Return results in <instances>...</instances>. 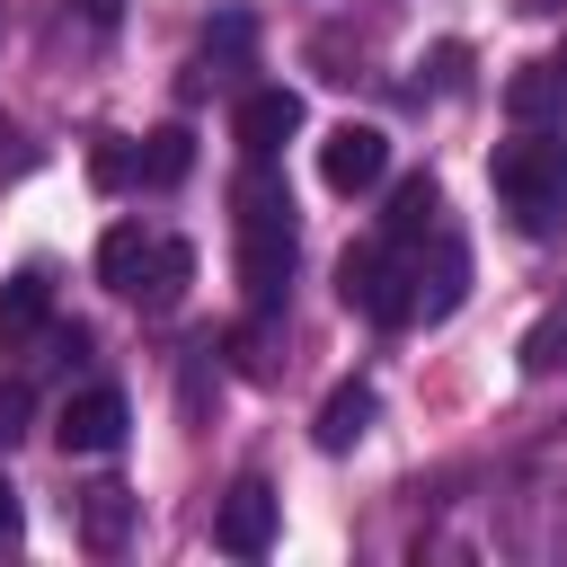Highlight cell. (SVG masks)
<instances>
[{
	"mask_svg": "<svg viewBox=\"0 0 567 567\" xmlns=\"http://www.w3.org/2000/svg\"><path fill=\"white\" fill-rule=\"evenodd\" d=\"M213 540H221L230 558H266V549H275V487H266V478H239V487L221 496Z\"/></svg>",
	"mask_w": 567,
	"mask_h": 567,
	"instance_id": "obj_9",
	"label": "cell"
},
{
	"mask_svg": "<svg viewBox=\"0 0 567 567\" xmlns=\"http://www.w3.org/2000/svg\"><path fill=\"white\" fill-rule=\"evenodd\" d=\"M434 221H443V186H434L425 168L399 177V186H390V213H381V239H390V248H416Z\"/></svg>",
	"mask_w": 567,
	"mask_h": 567,
	"instance_id": "obj_12",
	"label": "cell"
},
{
	"mask_svg": "<svg viewBox=\"0 0 567 567\" xmlns=\"http://www.w3.org/2000/svg\"><path fill=\"white\" fill-rule=\"evenodd\" d=\"M18 532H27V505H18V487L0 478V540H18Z\"/></svg>",
	"mask_w": 567,
	"mask_h": 567,
	"instance_id": "obj_20",
	"label": "cell"
},
{
	"mask_svg": "<svg viewBox=\"0 0 567 567\" xmlns=\"http://www.w3.org/2000/svg\"><path fill=\"white\" fill-rule=\"evenodd\" d=\"M505 115L514 124H567V71L558 62H523L505 80Z\"/></svg>",
	"mask_w": 567,
	"mask_h": 567,
	"instance_id": "obj_13",
	"label": "cell"
},
{
	"mask_svg": "<svg viewBox=\"0 0 567 567\" xmlns=\"http://www.w3.org/2000/svg\"><path fill=\"white\" fill-rule=\"evenodd\" d=\"M514 363H523L532 381H558V372H567V292H558V301H549V310H540V319L523 328Z\"/></svg>",
	"mask_w": 567,
	"mask_h": 567,
	"instance_id": "obj_16",
	"label": "cell"
},
{
	"mask_svg": "<svg viewBox=\"0 0 567 567\" xmlns=\"http://www.w3.org/2000/svg\"><path fill=\"white\" fill-rule=\"evenodd\" d=\"M230 204H239V292L248 310H275L292 284V186L275 177V159H248Z\"/></svg>",
	"mask_w": 567,
	"mask_h": 567,
	"instance_id": "obj_1",
	"label": "cell"
},
{
	"mask_svg": "<svg viewBox=\"0 0 567 567\" xmlns=\"http://www.w3.org/2000/svg\"><path fill=\"white\" fill-rule=\"evenodd\" d=\"M186 284H195V248H186V239H159L151 266H142V292H133V301H142V310H177Z\"/></svg>",
	"mask_w": 567,
	"mask_h": 567,
	"instance_id": "obj_15",
	"label": "cell"
},
{
	"mask_svg": "<svg viewBox=\"0 0 567 567\" xmlns=\"http://www.w3.org/2000/svg\"><path fill=\"white\" fill-rule=\"evenodd\" d=\"M372 416H381L372 381H337V390L319 399V416H310V443H319V452H354V443L372 434Z\"/></svg>",
	"mask_w": 567,
	"mask_h": 567,
	"instance_id": "obj_10",
	"label": "cell"
},
{
	"mask_svg": "<svg viewBox=\"0 0 567 567\" xmlns=\"http://www.w3.org/2000/svg\"><path fill=\"white\" fill-rule=\"evenodd\" d=\"M337 301L354 319H372V328H408L416 319V266H408V248H390V239L346 248L337 257Z\"/></svg>",
	"mask_w": 567,
	"mask_h": 567,
	"instance_id": "obj_3",
	"label": "cell"
},
{
	"mask_svg": "<svg viewBox=\"0 0 567 567\" xmlns=\"http://www.w3.org/2000/svg\"><path fill=\"white\" fill-rule=\"evenodd\" d=\"M151 248H159V230H142V221H115L106 239H97V284L106 292H142V266H151Z\"/></svg>",
	"mask_w": 567,
	"mask_h": 567,
	"instance_id": "obj_14",
	"label": "cell"
},
{
	"mask_svg": "<svg viewBox=\"0 0 567 567\" xmlns=\"http://www.w3.org/2000/svg\"><path fill=\"white\" fill-rule=\"evenodd\" d=\"M133 487H115V478H97V487H80V540L97 549V558H115L124 540H133Z\"/></svg>",
	"mask_w": 567,
	"mask_h": 567,
	"instance_id": "obj_11",
	"label": "cell"
},
{
	"mask_svg": "<svg viewBox=\"0 0 567 567\" xmlns=\"http://www.w3.org/2000/svg\"><path fill=\"white\" fill-rule=\"evenodd\" d=\"M80 18H89V27H115V18H124V0H80Z\"/></svg>",
	"mask_w": 567,
	"mask_h": 567,
	"instance_id": "obj_21",
	"label": "cell"
},
{
	"mask_svg": "<svg viewBox=\"0 0 567 567\" xmlns=\"http://www.w3.org/2000/svg\"><path fill=\"white\" fill-rule=\"evenodd\" d=\"M505 213L523 239H558L567 230V133L558 124H514V142H496L487 159Z\"/></svg>",
	"mask_w": 567,
	"mask_h": 567,
	"instance_id": "obj_2",
	"label": "cell"
},
{
	"mask_svg": "<svg viewBox=\"0 0 567 567\" xmlns=\"http://www.w3.org/2000/svg\"><path fill=\"white\" fill-rule=\"evenodd\" d=\"M230 133H239V151H248V159H275V151L301 133V89H284V80L248 89V97H239V115H230Z\"/></svg>",
	"mask_w": 567,
	"mask_h": 567,
	"instance_id": "obj_7",
	"label": "cell"
},
{
	"mask_svg": "<svg viewBox=\"0 0 567 567\" xmlns=\"http://www.w3.org/2000/svg\"><path fill=\"white\" fill-rule=\"evenodd\" d=\"M390 177V133L381 124H337L328 142H319V186L328 195H363V186H381Z\"/></svg>",
	"mask_w": 567,
	"mask_h": 567,
	"instance_id": "obj_6",
	"label": "cell"
},
{
	"mask_svg": "<svg viewBox=\"0 0 567 567\" xmlns=\"http://www.w3.org/2000/svg\"><path fill=\"white\" fill-rule=\"evenodd\" d=\"M89 177H97V186H133V151H124V142H97V151H89Z\"/></svg>",
	"mask_w": 567,
	"mask_h": 567,
	"instance_id": "obj_18",
	"label": "cell"
},
{
	"mask_svg": "<svg viewBox=\"0 0 567 567\" xmlns=\"http://www.w3.org/2000/svg\"><path fill=\"white\" fill-rule=\"evenodd\" d=\"M558 71H567V44H558Z\"/></svg>",
	"mask_w": 567,
	"mask_h": 567,
	"instance_id": "obj_22",
	"label": "cell"
},
{
	"mask_svg": "<svg viewBox=\"0 0 567 567\" xmlns=\"http://www.w3.org/2000/svg\"><path fill=\"white\" fill-rule=\"evenodd\" d=\"M35 337H53V275L44 266H18L0 284V354H27Z\"/></svg>",
	"mask_w": 567,
	"mask_h": 567,
	"instance_id": "obj_8",
	"label": "cell"
},
{
	"mask_svg": "<svg viewBox=\"0 0 567 567\" xmlns=\"http://www.w3.org/2000/svg\"><path fill=\"white\" fill-rule=\"evenodd\" d=\"M186 168H195V133H186V124H159V133L133 151V177H142V186H177Z\"/></svg>",
	"mask_w": 567,
	"mask_h": 567,
	"instance_id": "obj_17",
	"label": "cell"
},
{
	"mask_svg": "<svg viewBox=\"0 0 567 567\" xmlns=\"http://www.w3.org/2000/svg\"><path fill=\"white\" fill-rule=\"evenodd\" d=\"M27 408H35V399H27V381H0V452L27 434Z\"/></svg>",
	"mask_w": 567,
	"mask_h": 567,
	"instance_id": "obj_19",
	"label": "cell"
},
{
	"mask_svg": "<svg viewBox=\"0 0 567 567\" xmlns=\"http://www.w3.org/2000/svg\"><path fill=\"white\" fill-rule=\"evenodd\" d=\"M124 425H133L124 390H115V381H89V390H71V399H62L53 443H62V452H80V461H97V452H115V443H124Z\"/></svg>",
	"mask_w": 567,
	"mask_h": 567,
	"instance_id": "obj_5",
	"label": "cell"
},
{
	"mask_svg": "<svg viewBox=\"0 0 567 567\" xmlns=\"http://www.w3.org/2000/svg\"><path fill=\"white\" fill-rule=\"evenodd\" d=\"M408 266H416V319L434 328V319H452L461 310V292H470V248H461V230L452 221H434L416 248H408Z\"/></svg>",
	"mask_w": 567,
	"mask_h": 567,
	"instance_id": "obj_4",
	"label": "cell"
}]
</instances>
